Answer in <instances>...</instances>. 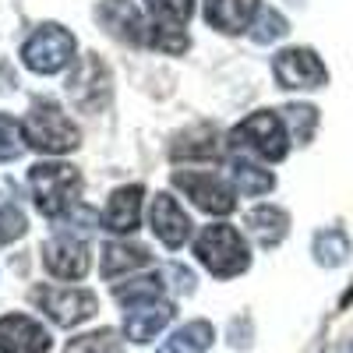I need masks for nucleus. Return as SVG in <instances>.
Masks as SVG:
<instances>
[{"label":"nucleus","instance_id":"f257e3e1","mask_svg":"<svg viewBox=\"0 0 353 353\" xmlns=\"http://www.w3.org/2000/svg\"><path fill=\"white\" fill-rule=\"evenodd\" d=\"M21 128H25V141L36 152H46V156H64V152L78 149V141H81L71 117L53 99H36L28 117L21 121Z\"/></svg>","mask_w":353,"mask_h":353},{"label":"nucleus","instance_id":"f03ea898","mask_svg":"<svg viewBox=\"0 0 353 353\" xmlns=\"http://www.w3.org/2000/svg\"><path fill=\"white\" fill-rule=\"evenodd\" d=\"M194 254L198 261L209 269L212 276L219 279H230V276H241L248 265H251V254H248V244L237 230L230 223H212L198 233L194 241Z\"/></svg>","mask_w":353,"mask_h":353},{"label":"nucleus","instance_id":"7ed1b4c3","mask_svg":"<svg viewBox=\"0 0 353 353\" xmlns=\"http://www.w3.org/2000/svg\"><path fill=\"white\" fill-rule=\"evenodd\" d=\"M28 188H32V194H36L39 212L57 219L78 201L81 176L68 163H36L32 170H28Z\"/></svg>","mask_w":353,"mask_h":353},{"label":"nucleus","instance_id":"20e7f679","mask_svg":"<svg viewBox=\"0 0 353 353\" xmlns=\"http://www.w3.org/2000/svg\"><path fill=\"white\" fill-rule=\"evenodd\" d=\"M230 141L237 149H248L269 163H279L286 152H290V131H286V121L272 110H258L251 113L244 124H237L230 131Z\"/></svg>","mask_w":353,"mask_h":353},{"label":"nucleus","instance_id":"39448f33","mask_svg":"<svg viewBox=\"0 0 353 353\" xmlns=\"http://www.w3.org/2000/svg\"><path fill=\"white\" fill-rule=\"evenodd\" d=\"M74 57V39L71 32H64L61 25H43L39 32L28 36V43L21 46V61L28 71L36 74H57L71 64Z\"/></svg>","mask_w":353,"mask_h":353},{"label":"nucleus","instance_id":"423d86ee","mask_svg":"<svg viewBox=\"0 0 353 353\" xmlns=\"http://www.w3.org/2000/svg\"><path fill=\"white\" fill-rule=\"evenodd\" d=\"M173 184L181 188L201 212H209V216H230L233 209H237V191H233L223 176H216V173L184 170V173H173Z\"/></svg>","mask_w":353,"mask_h":353},{"label":"nucleus","instance_id":"0eeeda50","mask_svg":"<svg viewBox=\"0 0 353 353\" xmlns=\"http://www.w3.org/2000/svg\"><path fill=\"white\" fill-rule=\"evenodd\" d=\"M32 297L39 301V307L57 321V325H64V329L81 325V321H88L99 311L96 293L78 290V286H43V290L32 293Z\"/></svg>","mask_w":353,"mask_h":353},{"label":"nucleus","instance_id":"6e6552de","mask_svg":"<svg viewBox=\"0 0 353 353\" xmlns=\"http://www.w3.org/2000/svg\"><path fill=\"white\" fill-rule=\"evenodd\" d=\"M276 81L283 88H321L329 81V71L325 64L318 61L314 50H304V46H293V50H283L276 57Z\"/></svg>","mask_w":353,"mask_h":353},{"label":"nucleus","instance_id":"1a4fd4ad","mask_svg":"<svg viewBox=\"0 0 353 353\" xmlns=\"http://www.w3.org/2000/svg\"><path fill=\"white\" fill-rule=\"evenodd\" d=\"M145 11H149L152 25H156V46L176 53V50H184L188 46V36L184 32V25L194 11V0H145Z\"/></svg>","mask_w":353,"mask_h":353},{"label":"nucleus","instance_id":"9d476101","mask_svg":"<svg viewBox=\"0 0 353 353\" xmlns=\"http://www.w3.org/2000/svg\"><path fill=\"white\" fill-rule=\"evenodd\" d=\"M43 265L57 276V279H81L88 272V244L81 237H71V233H57L43 244Z\"/></svg>","mask_w":353,"mask_h":353},{"label":"nucleus","instance_id":"9b49d317","mask_svg":"<svg viewBox=\"0 0 353 353\" xmlns=\"http://www.w3.org/2000/svg\"><path fill=\"white\" fill-rule=\"evenodd\" d=\"M173 318V304L163 297H149V301H134L124 311V336L131 343H152Z\"/></svg>","mask_w":353,"mask_h":353},{"label":"nucleus","instance_id":"f8f14e48","mask_svg":"<svg viewBox=\"0 0 353 353\" xmlns=\"http://www.w3.org/2000/svg\"><path fill=\"white\" fill-rule=\"evenodd\" d=\"M50 332L28 314H4L0 318V353H46Z\"/></svg>","mask_w":353,"mask_h":353},{"label":"nucleus","instance_id":"ddd939ff","mask_svg":"<svg viewBox=\"0 0 353 353\" xmlns=\"http://www.w3.org/2000/svg\"><path fill=\"white\" fill-rule=\"evenodd\" d=\"M149 223H152L156 237H159L166 248H181V244L191 237V219H188V212L181 209V205H176L173 194H156V198H152Z\"/></svg>","mask_w":353,"mask_h":353},{"label":"nucleus","instance_id":"4468645a","mask_svg":"<svg viewBox=\"0 0 353 353\" xmlns=\"http://www.w3.org/2000/svg\"><path fill=\"white\" fill-rule=\"evenodd\" d=\"M141 188L131 184V188H117L103 209V226L110 233H131L138 230V219H141Z\"/></svg>","mask_w":353,"mask_h":353},{"label":"nucleus","instance_id":"2eb2a0df","mask_svg":"<svg viewBox=\"0 0 353 353\" xmlns=\"http://www.w3.org/2000/svg\"><path fill=\"white\" fill-rule=\"evenodd\" d=\"M99 18L113 36H121L128 43H152V36L145 32V21H141L138 8L128 4V0H103Z\"/></svg>","mask_w":353,"mask_h":353},{"label":"nucleus","instance_id":"dca6fc26","mask_svg":"<svg viewBox=\"0 0 353 353\" xmlns=\"http://www.w3.org/2000/svg\"><path fill=\"white\" fill-rule=\"evenodd\" d=\"M254 11H258V0H205V18H209V25L223 28V32L248 28Z\"/></svg>","mask_w":353,"mask_h":353},{"label":"nucleus","instance_id":"f3484780","mask_svg":"<svg viewBox=\"0 0 353 353\" xmlns=\"http://www.w3.org/2000/svg\"><path fill=\"white\" fill-rule=\"evenodd\" d=\"M286 226H290V216L276 209V205H258V209L248 212V230L261 248H276L286 237Z\"/></svg>","mask_w":353,"mask_h":353},{"label":"nucleus","instance_id":"a211bd4d","mask_svg":"<svg viewBox=\"0 0 353 353\" xmlns=\"http://www.w3.org/2000/svg\"><path fill=\"white\" fill-rule=\"evenodd\" d=\"M216 339V329L209 321H188L184 329H176L156 353H205Z\"/></svg>","mask_w":353,"mask_h":353},{"label":"nucleus","instance_id":"6ab92c4d","mask_svg":"<svg viewBox=\"0 0 353 353\" xmlns=\"http://www.w3.org/2000/svg\"><path fill=\"white\" fill-rule=\"evenodd\" d=\"M149 261H152L149 251L138 248V244H106V248H103V272H106L110 279H117L121 272L145 269Z\"/></svg>","mask_w":353,"mask_h":353},{"label":"nucleus","instance_id":"aec40b11","mask_svg":"<svg viewBox=\"0 0 353 353\" xmlns=\"http://www.w3.org/2000/svg\"><path fill=\"white\" fill-rule=\"evenodd\" d=\"M230 176H233V188H237L241 194L254 198V194H269L276 188V176L269 170H261L248 159H233L230 163Z\"/></svg>","mask_w":353,"mask_h":353},{"label":"nucleus","instance_id":"412c9836","mask_svg":"<svg viewBox=\"0 0 353 353\" xmlns=\"http://www.w3.org/2000/svg\"><path fill=\"white\" fill-rule=\"evenodd\" d=\"M346 254H350V241L343 230H325L314 237V258L321 265H343Z\"/></svg>","mask_w":353,"mask_h":353},{"label":"nucleus","instance_id":"4be33fe9","mask_svg":"<svg viewBox=\"0 0 353 353\" xmlns=\"http://www.w3.org/2000/svg\"><path fill=\"white\" fill-rule=\"evenodd\" d=\"M64 353H124V346L110 329H99V332H85V336L71 339Z\"/></svg>","mask_w":353,"mask_h":353},{"label":"nucleus","instance_id":"5701e85b","mask_svg":"<svg viewBox=\"0 0 353 353\" xmlns=\"http://www.w3.org/2000/svg\"><path fill=\"white\" fill-rule=\"evenodd\" d=\"M25 128L14 121V117H8V113H0V159H18L21 152H25Z\"/></svg>","mask_w":353,"mask_h":353},{"label":"nucleus","instance_id":"b1692460","mask_svg":"<svg viewBox=\"0 0 353 353\" xmlns=\"http://www.w3.org/2000/svg\"><path fill=\"white\" fill-rule=\"evenodd\" d=\"M283 121L290 124V134L304 145L311 138L314 124H318V113H314V106H286L283 110Z\"/></svg>","mask_w":353,"mask_h":353},{"label":"nucleus","instance_id":"393cba45","mask_svg":"<svg viewBox=\"0 0 353 353\" xmlns=\"http://www.w3.org/2000/svg\"><path fill=\"white\" fill-rule=\"evenodd\" d=\"M113 293H117V301L128 307V304H134V301L163 297V283H159V276H149V279H134V283H128V286H117Z\"/></svg>","mask_w":353,"mask_h":353},{"label":"nucleus","instance_id":"a878e982","mask_svg":"<svg viewBox=\"0 0 353 353\" xmlns=\"http://www.w3.org/2000/svg\"><path fill=\"white\" fill-rule=\"evenodd\" d=\"M279 36H286V18H283L279 11H261L251 39H254V43H276Z\"/></svg>","mask_w":353,"mask_h":353},{"label":"nucleus","instance_id":"bb28decb","mask_svg":"<svg viewBox=\"0 0 353 353\" xmlns=\"http://www.w3.org/2000/svg\"><path fill=\"white\" fill-rule=\"evenodd\" d=\"M25 216L21 209H14V205H0V244H11L18 241L21 233H25Z\"/></svg>","mask_w":353,"mask_h":353},{"label":"nucleus","instance_id":"cd10ccee","mask_svg":"<svg viewBox=\"0 0 353 353\" xmlns=\"http://www.w3.org/2000/svg\"><path fill=\"white\" fill-rule=\"evenodd\" d=\"M336 353H353V343H350V346H343V350H336Z\"/></svg>","mask_w":353,"mask_h":353}]
</instances>
